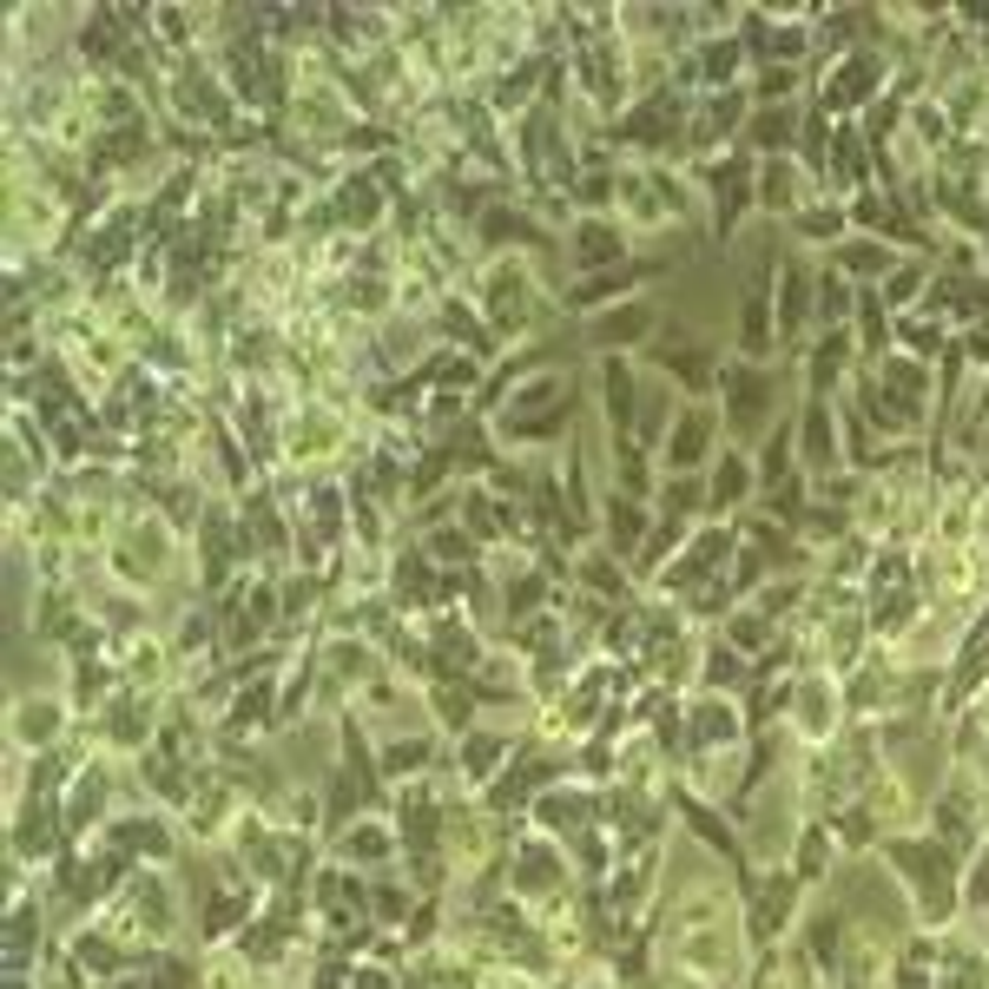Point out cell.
Returning a JSON list of instances; mask_svg holds the SVG:
<instances>
[{"label":"cell","mask_w":989,"mask_h":989,"mask_svg":"<svg viewBox=\"0 0 989 989\" xmlns=\"http://www.w3.org/2000/svg\"><path fill=\"white\" fill-rule=\"evenodd\" d=\"M759 191H766V205H772V211H799V185H792V165H785V158L766 172V185H759Z\"/></svg>","instance_id":"cell-16"},{"label":"cell","mask_w":989,"mask_h":989,"mask_svg":"<svg viewBox=\"0 0 989 989\" xmlns=\"http://www.w3.org/2000/svg\"><path fill=\"white\" fill-rule=\"evenodd\" d=\"M488 297H495L488 310H495V323H502V330H521V323H528V284L515 277V264H502V271H495V290H488Z\"/></svg>","instance_id":"cell-8"},{"label":"cell","mask_w":989,"mask_h":989,"mask_svg":"<svg viewBox=\"0 0 989 989\" xmlns=\"http://www.w3.org/2000/svg\"><path fill=\"white\" fill-rule=\"evenodd\" d=\"M838 271H851V277H878V284H884V277L898 271V257H891L878 238H851V244L838 251Z\"/></svg>","instance_id":"cell-10"},{"label":"cell","mask_w":989,"mask_h":989,"mask_svg":"<svg viewBox=\"0 0 989 989\" xmlns=\"http://www.w3.org/2000/svg\"><path fill=\"white\" fill-rule=\"evenodd\" d=\"M601 396H607V422H614V429H634V376H627L620 356L601 363Z\"/></svg>","instance_id":"cell-9"},{"label":"cell","mask_w":989,"mask_h":989,"mask_svg":"<svg viewBox=\"0 0 989 989\" xmlns=\"http://www.w3.org/2000/svg\"><path fill=\"white\" fill-rule=\"evenodd\" d=\"M799 224H805V231H812V238H825V231H838V211H805V218H799Z\"/></svg>","instance_id":"cell-25"},{"label":"cell","mask_w":989,"mask_h":989,"mask_svg":"<svg viewBox=\"0 0 989 989\" xmlns=\"http://www.w3.org/2000/svg\"><path fill=\"white\" fill-rule=\"evenodd\" d=\"M640 277H647V264H640V271H627V264H620V271H601V277H581V284L568 290V310H594L601 297H620V290H634Z\"/></svg>","instance_id":"cell-7"},{"label":"cell","mask_w":989,"mask_h":989,"mask_svg":"<svg viewBox=\"0 0 989 989\" xmlns=\"http://www.w3.org/2000/svg\"><path fill=\"white\" fill-rule=\"evenodd\" d=\"M706 442H713V409H686V416H680V429L667 436V455H673V469H700Z\"/></svg>","instance_id":"cell-6"},{"label":"cell","mask_w":989,"mask_h":989,"mask_svg":"<svg viewBox=\"0 0 989 989\" xmlns=\"http://www.w3.org/2000/svg\"><path fill=\"white\" fill-rule=\"evenodd\" d=\"M851 310H858V304H851L845 277H838V271H825V277H818V317H825L832 330H845V317H851Z\"/></svg>","instance_id":"cell-13"},{"label":"cell","mask_w":989,"mask_h":989,"mask_svg":"<svg viewBox=\"0 0 989 989\" xmlns=\"http://www.w3.org/2000/svg\"><path fill=\"white\" fill-rule=\"evenodd\" d=\"M785 911H792V884H785V878H772V891L759 898V937H772V931L785 924Z\"/></svg>","instance_id":"cell-17"},{"label":"cell","mask_w":989,"mask_h":989,"mask_svg":"<svg viewBox=\"0 0 989 989\" xmlns=\"http://www.w3.org/2000/svg\"><path fill=\"white\" fill-rule=\"evenodd\" d=\"M799 429H805V469H832V462H838V436H832V409H825V396H812V403H805Z\"/></svg>","instance_id":"cell-5"},{"label":"cell","mask_w":989,"mask_h":989,"mask_svg":"<svg viewBox=\"0 0 989 989\" xmlns=\"http://www.w3.org/2000/svg\"><path fill=\"white\" fill-rule=\"evenodd\" d=\"M746 488H752V475L739 469V455H726V469H719V482H713V495H719V502H739Z\"/></svg>","instance_id":"cell-22"},{"label":"cell","mask_w":989,"mask_h":989,"mask_svg":"<svg viewBox=\"0 0 989 989\" xmlns=\"http://www.w3.org/2000/svg\"><path fill=\"white\" fill-rule=\"evenodd\" d=\"M574 264L594 271V277H601V271H620V264H627V238H620L614 224H594V218H587V224H574Z\"/></svg>","instance_id":"cell-4"},{"label":"cell","mask_w":989,"mask_h":989,"mask_svg":"<svg viewBox=\"0 0 989 989\" xmlns=\"http://www.w3.org/2000/svg\"><path fill=\"white\" fill-rule=\"evenodd\" d=\"M640 528H647V515H640L634 502H614V521H607V541H614V548H634V541H640Z\"/></svg>","instance_id":"cell-18"},{"label":"cell","mask_w":989,"mask_h":989,"mask_svg":"<svg viewBox=\"0 0 989 989\" xmlns=\"http://www.w3.org/2000/svg\"><path fill=\"white\" fill-rule=\"evenodd\" d=\"M917 284H924V271H891V277H884V297H898V304H904Z\"/></svg>","instance_id":"cell-24"},{"label":"cell","mask_w":989,"mask_h":989,"mask_svg":"<svg viewBox=\"0 0 989 989\" xmlns=\"http://www.w3.org/2000/svg\"><path fill=\"white\" fill-rule=\"evenodd\" d=\"M792 86H799V73H792V66H766V73H759V106H785V99H792Z\"/></svg>","instance_id":"cell-19"},{"label":"cell","mask_w":989,"mask_h":989,"mask_svg":"<svg viewBox=\"0 0 989 989\" xmlns=\"http://www.w3.org/2000/svg\"><path fill=\"white\" fill-rule=\"evenodd\" d=\"M13 733H20L26 746H33V739L46 746V739H53V706H20V726H13Z\"/></svg>","instance_id":"cell-20"},{"label":"cell","mask_w":989,"mask_h":989,"mask_svg":"<svg viewBox=\"0 0 989 989\" xmlns=\"http://www.w3.org/2000/svg\"><path fill=\"white\" fill-rule=\"evenodd\" d=\"M878 79H884V59L858 46V53H838V66H825V79H818L825 92H818V99H825V106H838V112H851V106H865V99H871V86H878Z\"/></svg>","instance_id":"cell-1"},{"label":"cell","mask_w":989,"mask_h":989,"mask_svg":"<svg viewBox=\"0 0 989 989\" xmlns=\"http://www.w3.org/2000/svg\"><path fill=\"white\" fill-rule=\"evenodd\" d=\"M746 145H759V152H785V145H792V106H759V112H752Z\"/></svg>","instance_id":"cell-11"},{"label":"cell","mask_w":989,"mask_h":989,"mask_svg":"<svg viewBox=\"0 0 989 989\" xmlns=\"http://www.w3.org/2000/svg\"><path fill=\"white\" fill-rule=\"evenodd\" d=\"M350 989H383V977H356Z\"/></svg>","instance_id":"cell-26"},{"label":"cell","mask_w":989,"mask_h":989,"mask_svg":"<svg viewBox=\"0 0 989 989\" xmlns=\"http://www.w3.org/2000/svg\"><path fill=\"white\" fill-rule=\"evenodd\" d=\"M746 198H752V158H746V152H733L726 165H713V231H719V238H733V224H739Z\"/></svg>","instance_id":"cell-3"},{"label":"cell","mask_w":989,"mask_h":989,"mask_svg":"<svg viewBox=\"0 0 989 989\" xmlns=\"http://www.w3.org/2000/svg\"><path fill=\"white\" fill-rule=\"evenodd\" d=\"M647 330H653V304H620V310H614L594 337H601V343H614V337H620V343H634V337H647Z\"/></svg>","instance_id":"cell-12"},{"label":"cell","mask_w":989,"mask_h":989,"mask_svg":"<svg viewBox=\"0 0 989 989\" xmlns=\"http://www.w3.org/2000/svg\"><path fill=\"white\" fill-rule=\"evenodd\" d=\"M983 238H989V231H983Z\"/></svg>","instance_id":"cell-27"},{"label":"cell","mask_w":989,"mask_h":989,"mask_svg":"<svg viewBox=\"0 0 989 989\" xmlns=\"http://www.w3.org/2000/svg\"><path fill=\"white\" fill-rule=\"evenodd\" d=\"M884 337H891V323H884V304L865 290V297H858V350H865V356H878V350H884Z\"/></svg>","instance_id":"cell-14"},{"label":"cell","mask_w":989,"mask_h":989,"mask_svg":"<svg viewBox=\"0 0 989 989\" xmlns=\"http://www.w3.org/2000/svg\"><path fill=\"white\" fill-rule=\"evenodd\" d=\"M99 799H106V779H99V772H79V792H73V805H66V832H73V838L86 832V818L99 812Z\"/></svg>","instance_id":"cell-15"},{"label":"cell","mask_w":989,"mask_h":989,"mask_svg":"<svg viewBox=\"0 0 989 989\" xmlns=\"http://www.w3.org/2000/svg\"><path fill=\"white\" fill-rule=\"evenodd\" d=\"M383 218V178L376 172H343L337 191H330V224L343 231H376Z\"/></svg>","instance_id":"cell-2"},{"label":"cell","mask_w":989,"mask_h":989,"mask_svg":"<svg viewBox=\"0 0 989 989\" xmlns=\"http://www.w3.org/2000/svg\"><path fill=\"white\" fill-rule=\"evenodd\" d=\"M858 132H838V172H845V185H865V158H858Z\"/></svg>","instance_id":"cell-21"},{"label":"cell","mask_w":989,"mask_h":989,"mask_svg":"<svg viewBox=\"0 0 989 989\" xmlns=\"http://www.w3.org/2000/svg\"><path fill=\"white\" fill-rule=\"evenodd\" d=\"M733 66H739V40H713V46H706V73H713V79H726Z\"/></svg>","instance_id":"cell-23"}]
</instances>
